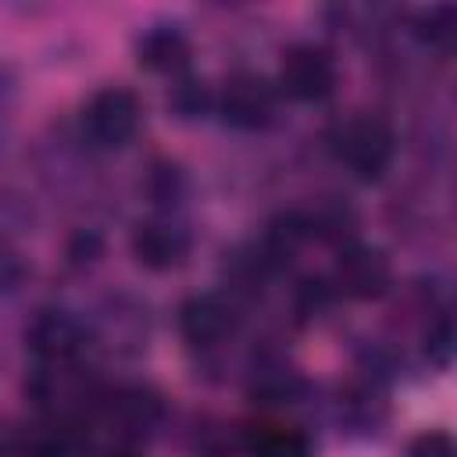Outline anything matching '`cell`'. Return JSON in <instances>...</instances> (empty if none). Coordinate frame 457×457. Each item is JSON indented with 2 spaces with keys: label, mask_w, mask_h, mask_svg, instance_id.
I'll return each instance as SVG.
<instances>
[{
  "label": "cell",
  "mask_w": 457,
  "mask_h": 457,
  "mask_svg": "<svg viewBox=\"0 0 457 457\" xmlns=\"http://www.w3.org/2000/svg\"><path fill=\"white\" fill-rule=\"evenodd\" d=\"M332 154L339 164H346L357 179L371 182L378 179L393 161V132L378 118H353L336 129Z\"/></svg>",
  "instance_id": "1"
},
{
  "label": "cell",
  "mask_w": 457,
  "mask_h": 457,
  "mask_svg": "<svg viewBox=\"0 0 457 457\" xmlns=\"http://www.w3.org/2000/svg\"><path fill=\"white\" fill-rule=\"evenodd\" d=\"M139 129V100L129 89H100L89 96V104L82 107V136L93 146L114 150L125 146Z\"/></svg>",
  "instance_id": "2"
},
{
  "label": "cell",
  "mask_w": 457,
  "mask_h": 457,
  "mask_svg": "<svg viewBox=\"0 0 457 457\" xmlns=\"http://www.w3.org/2000/svg\"><path fill=\"white\" fill-rule=\"evenodd\" d=\"M278 86L286 96L293 100H325L336 89V61L328 50L314 46V43H300L289 46L278 68Z\"/></svg>",
  "instance_id": "3"
},
{
  "label": "cell",
  "mask_w": 457,
  "mask_h": 457,
  "mask_svg": "<svg viewBox=\"0 0 457 457\" xmlns=\"http://www.w3.org/2000/svg\"><path fill=\"white\" fill-rule=\"evenodd\" d=\"M275 111V93L257 75H232L221 89V118L236 129H261Z\"/></svg>",
  "instance_id": "4"
},
{
  "label": "cell",
  "mask_w": 457,
  "mask_h": 457,
  "mask_svg": "<svg viewBox=\"0 0 457 457\" xmlns=\"http://www.w3.org/2000/svg\"><path fill=\"white\" fill-rule=\"evenodd\" d=\"M389 261L371 246H346L336 261V286L353 300H375L389 289Z\"/></svg>",
  "instance_id": "5"
},
{
  "label": "cell",
  "mask_w": 457,
  "mask_h": 457,
  "mask_svg": "<svg viewBox=\"0 0 457 457\" xmlns=\"http://www.w3.org/2000/svg\"><path fill=\"white\" fill-rule=\"evenodd\" d=\"M232 325H236L232 307L221 296H214V293L189 296L179 307V332L193 346H214V343H221L232 332Z\"/></svg>",
  "instance_id": "6"
},
{
  "label": "cell",
  "mask_w": 457,
  "mask_h": 457,
  "mask_svg": "<svg viewBox=\"0 0 457 457\" xmlns=\"http://www.w3.org/2000/svg\"><path fill=\"white\" fill-rule=\"evenodd\" d=\"M132 253L139 264L154 271H168L182 264V257L189 253V232L175 221H146L132 236Z\"/></svg>",
  "instance_id": "7"
},
{
  "label": "cell",
  "mask_w": 457,
  "mask_h": 457,
  "mask_svg": "<svg viewBox=\"0 0 457 457\" xmlns=\"http://www.w3.org/2000/svg\"><path fill=\"white\" fill-rule=\"evenodd\" d=\"M32 350L50 364H68L82 350V328L68 314H43L29 332Z\"/></svg>",
  "instance_id": "8"
},
{
  "label": "cell",
  "mask_w": 457,
  "mask_h": 457,
  "mask_svg": "<svg viewBox=\"0 0 457 457\" xmlns=\"http://www.w3.org/2000/svg\"><path fill=\"white\" fill-rule=\"evenodd\" d=\"M189 61V43L175 29H154L139 39V64L154 71H179Z\"/></svg>",
  "instance_id": "9"
},
{
  "label": "cell",
  "mask_w": 457,
  "mask_h": 457,
  "mask_svg": "<svg viewBox=\"0 0 457 457\" xmlns=\"http://www.w3.org/2000/svg\"><path fill=\"white\" fill-rule=\"evenodd\" d=\"M250 457H311V443L300 428L264 425L250 436Z\"/></svg>",
  "instance_id": "10"
},
{
  "label": "cell",
  "mask_w": 457,
  "mask_h": 457,
  "mask_svg": "<svg viewBox=\"0 0 457 457\" xmlns=\"http://www.w3.org/2000/svg\"><path fill=\"white\" fill-rule=\"evenodd\" d=\"M68 436L61 425H43V428H32L25 436V446L21 453L25 457H68Z\"/></svg>",
  "instance_id": "11"
},
{
  "label": "cell",
  "mask_w": 457,
  "mask_h": 457,
  "mask_svg": "<svg viewBox=\"0 0 457 457\" xmlns=\"http://www.w3.org/2000/svg\"><path fill=\"white\" fill-rule=\"evenodd\" d=\"M407 457H457V450H453V439L446 432H421L411 443Z\"/></svg>",
  "instance_id": "12"
},
{
  "label": "cell",
  "mask_w": 457,
  "mask_h": 457,
  "mask_svg": "<svg viewBox=\"0 0 457 457\" xmlns=\"http://www.w3.org/2000/svg\"><path fill=\"white\" fill-rule=\"evenodd\" d=\"M7 111H11V82H7V75H0V129L7 121Z\"/></svg>",
  "instance_id": "13"
}]
</instances>
